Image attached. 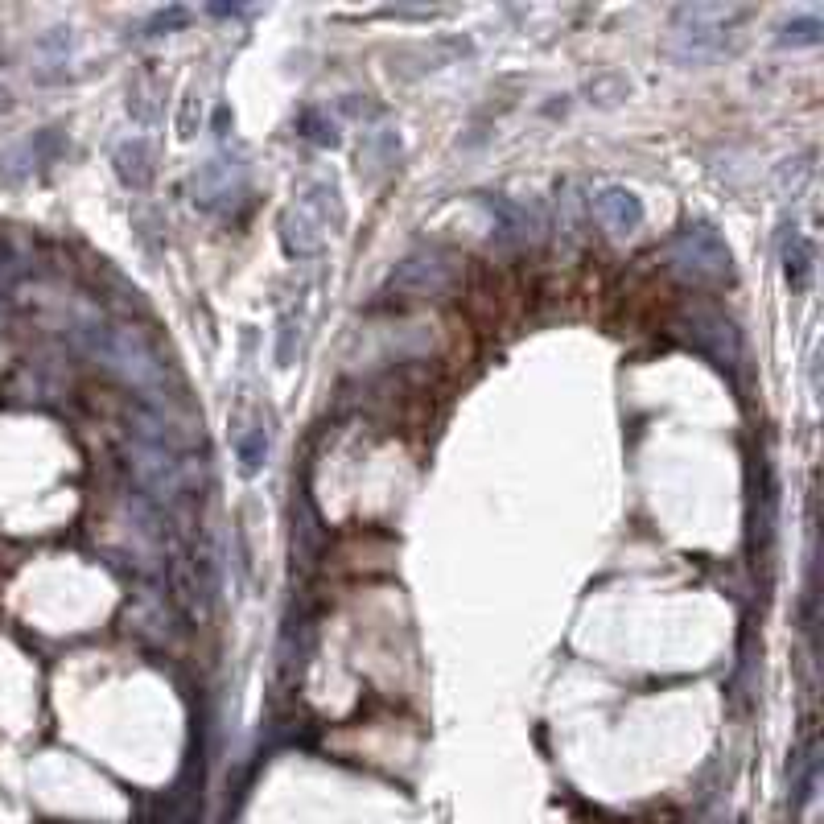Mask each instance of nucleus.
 <instances>
[{"mask_svg": "<svg viewBox=\"0 0 824 824\" xmlns=\"http://www.w3.org/2000/svg\"><path fill=\"white\" fill-rule=\"evenodd\" d=\"M598 211H602V219H606L610 227H618V231H627V227L639 223V202H635L631 194H623V190H606V194L598 198Z\"/></svg>", "mask_w": 824, "mask_h": 824, "instance_id": "1", "label": "nucleus"}]
</instances>
